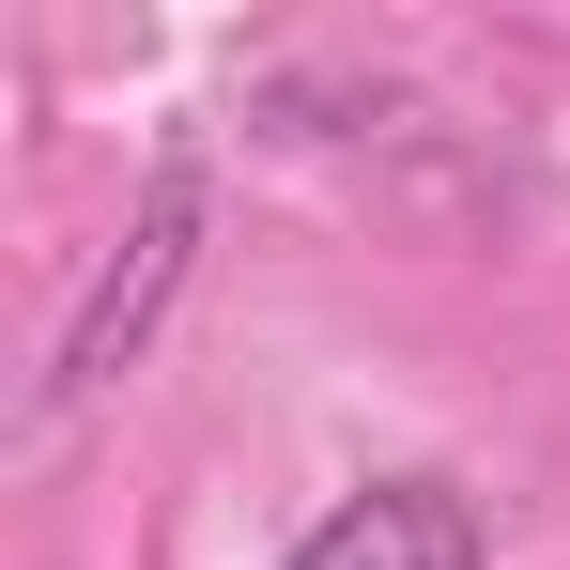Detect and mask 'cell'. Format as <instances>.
<instances>
[{
  "label": "cell",
  "mask_w": 570,
  "mask_h": 570,
  "mask_svg": "<svg viewBox=\"0 0 570 570\" xmlns=\"http://www.w3.org/2000/svg\"><path fill=\"white\" fill-rule=\"evenodd\" d=\"M186 247H200V170L170 155L155 186H139V232L108 247V278L78 293V324H62V355H47V385L78 401V385H108L139 340H155V308H170V278H186Z\"/></svg>",
  "instance_id": "obj_1"
},
{
  "label": "cell",
  "mask_w": 570,
  "mask_h": 570,
  "mask_svg": "<svg viewBox=\"0 0 570 570\" xmlns=\"http://www.w3.org/2000/svg\"><path fill=\"white\" fill-rule=\"evenodd\" d=\"M278 570H493V556H478V509L448 478H371V493H340Z\"/></svg>",
  "instance_id": "obj_2"
}]
</instances>
